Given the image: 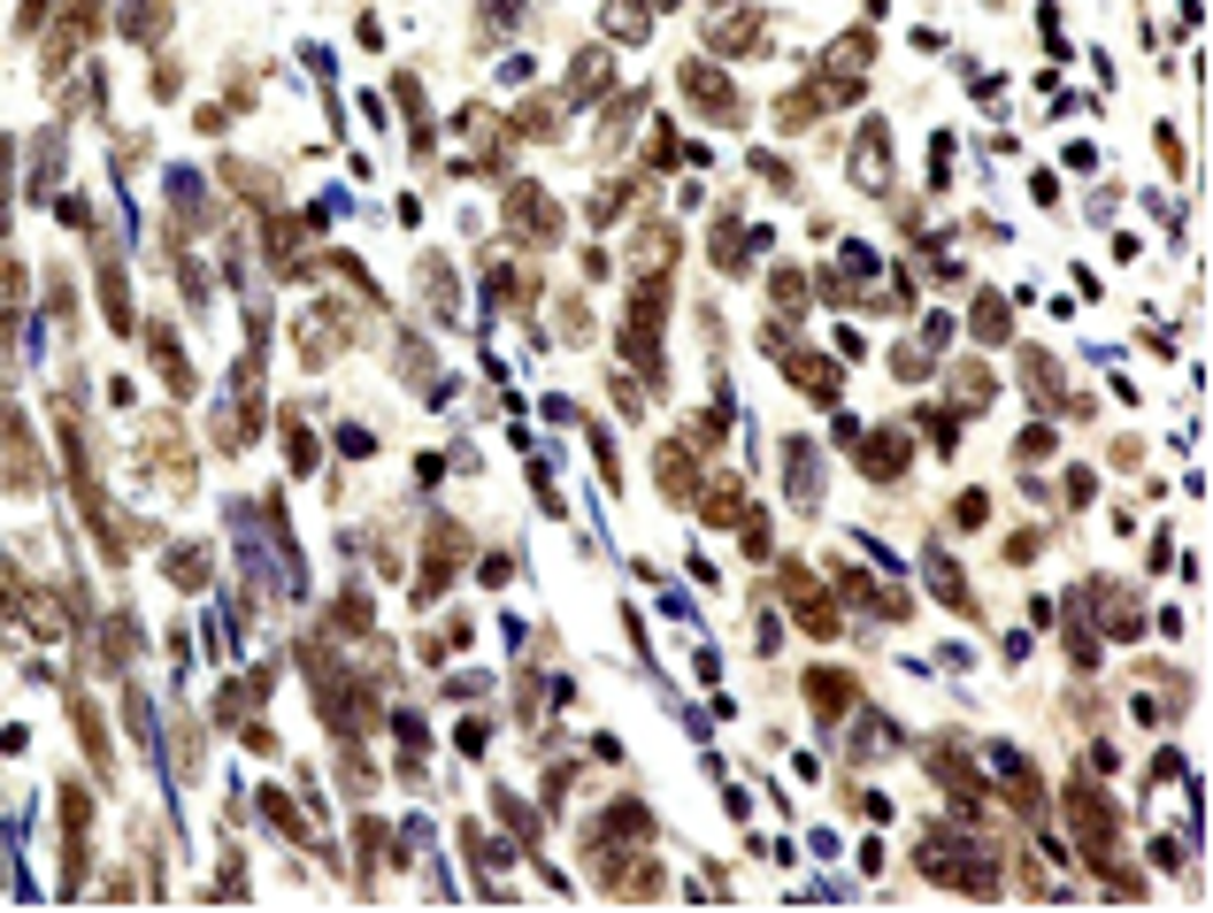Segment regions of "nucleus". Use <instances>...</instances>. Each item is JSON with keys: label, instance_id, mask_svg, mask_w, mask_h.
<instances>
[{"label": "nucleus", "instance_id": "obj_1", "mask_svg": "<svg viewBox=\"0 0 1213 913\" xmlns=\"http://www.w3.org/2000/svg\"><path fill=\"white\" fill-rule=\"evenodd\" d=\"M921 875H937L945 891H975V899H991L999 891V875H991V852L968 837V829H921Z\"/></svg>", "mask_w": 1213, "mask_h": 913}, {"label": "nucleus", "instance_id": "obj_2", "mask_svg": "<svg viewBox=\"0 0 1213 913\" xmlns=\"http://www.w3.org/2000/svg\"><path fill=\"white\" fill-rule=\"evenodd\" d=\"M1067 829H1075V845H1083V860L1106 875L1114 868V837H1121V814H1114V798H1098V783L1090 775H1075L1067 783Z\"/></svg>", "mask_w": 1213, "mask_h": 913}, {"label": "nucleus", "instance_id": "obj_3", "mask_svg": "<svg viewBox=\"0 0 1213 913\" xmlns=\"http://www.w3.org/2000/svg\"><path fill=\"white\" fill-rule=\"evenodd\" d=\"M676 93H684L707 124H722V131H738V124H746V93H738L715 62H684V70H676Z\"/></svg>", "mask_w": 1213, "mask_h": 913}, {"label": "nucleus", "instance_id": "obj_4", "mask_svg": "<svg viewBox=\"0 0 1213 913\" xmlns=\"http://www.w3.org/2000/svg\"><path fill=\"white\" fill-rule=\"evenodd\" d=\"M499 215H507V231H515L523 246H553V238H561V208H553L546 184H507Z\"/></svg>", "mask_w": 1213, "mask_h": 913}, {"label": "nucleus", "instance_id": "obj_5", "mask_svg": "<svg viewBox=\"0 0 1213 913\" xmlns=\"http://www.w3.org/2000/svg\"><path fill=\"white\" fill-rule=\"evenodd\" d=\"M468 553V538H461V522H431V545H423V576H415V607H431L446 584H454V561Z\"/></svg>", "mask_w": 1213, "mask_h": 913}, {"label": "nucleus", "instance_id": "obj_6", "mask_svg": "<svg viewBox=\"0 0 1213 913\" xmlns=\"http://www.w3.org/2000/svg\"><path fill=\"white\" fill-rule=\"evenodd\" d=\"M85 837H93V798L77 790V783H62V891H77L85 883Z\"/></svg>", "mask_w": 1213, "mask_h": 913}, {"label": "nucleus", "instance_id": "obj_7", "mask_svg": "<svg viewBox=\"0 0 1213 913\" xmlns=\"http://www.w3.org/2000/svg\"><path fill=\"white\" fill-rule=\"evenodd\" d=\"M845 446H853V460H861V476H876V484H892V476L907 468V454H914L899 431H853Z\"/></svg>", "mask_w": 1213, "mask_h": 913}, {"label": "nucleus", "instance_id": "obj_8", "mask_svg": "<svg viewBox=\"0 0 1213 913\" xmlns=\"http://www.w3.org/2000/svg\"><path fill=\"white\" fill-rule=\"evenodd\" d=\"M783 599L799 607V629H806V637H837V629H845V622H837V607L814 592V576H806V569H783Z\"/></svg>", "mask_w": 1213, "mask_h": 913}, {"label": "nucleus", "instance_id": "obj_9", "mask_svg": "<svg viewBox=\"0 0 1213 913\" xmlns=\"http://www.w3.org/2000/svg\"><path fill=\"white\" fill-rule=\"evenodd\" d=\"M853 184L892 192V139H884V124H861V147H853Z\"/></svg>", "mask_w": 1213, "mask_h": 913}, {"label": "nucleus", "instance_id": "obj_10", "mask_svg": "<svg viewBox=\"0 0 1213 913\" xmlns=\"http://www.w3.org/2000/svg\"><path fill=\"white\" fill-rule=\"evenodd\" d=\"M653 476H661V491H668V507H692L699 499V468H692V446H661V460H653Z\"/></svg>", "mask_w": 1213, "mask_h": 913}, {"label": "nucleus", "instance_id": "obj_11", "mask_svg": "<svg viewBox=\"0 0 1213 913\" xmlns=\"http://www.w3.org/2000/svg\"><path fill=\"white\" fill-rule=\"evenodd\" d=\"M0 454H8V491H39V454L23 438V415H0Z\"/></svg>", "mask_w": 1213, "mask_h": 913}, {"label": "nucleus", "instance_id": "obj_12", "mask_svg": "<svg viewBox=\"0 0 1213 913\" xmlns=\"http://www.w3.org/2000/svg\"><path fill=\"white\" fill-rule=\"evenodd\" d=\"M791 384H799L806 400H822V407H837V392H845L837 361H822V353H791Z\"/></svg>", "mask_w": 1213, "mask_h": 913}, {"label": "nucleus", "instance_id": "obj_13", "mask_svg": "<svg viewBox=\"0 0 1213 913\" xmlns=\"http://www.w3.org/2000/svg\"><path fill=\"white\" fill-rule=\"evenodd\" d=\"M806 699H814L822 722H837V714L853 707V676H845V668H806Z\"/></svg>", "mask_w": 1213, "mask_h": 913}, {"label": "nucleus", "instance_id": "obj_14", "mask_svg": "<svg viewBox=\"0 0 1213 913\" xmlns=\"http://www.w3.org/2000/svg\"><path fill=\"white\" fill-rule=\"evenodd\" d=\"M147 346H154V361H161V384H169L177 400H192V361L177 353V330H169V322H154Z\"/></svg>", "mask_w": 1213, "mask_h": 913}, {"label": "nucleus", "instance_id": "obj_15", "mask_svg": "<svg viewBox=\"0 0 1213 913\" xmlns=\"http://www.w3.org/2000/svg\"><path fill=\"white\" fill-rule=\"evenodd\" d=\"M70 714H77V737H85V753L101 775H116V753H108V722H101V707L93 699H70Z\"/></svg>", "mask_w": 1213, "mask_h": 913}, {"label": "nucleus", "instance_id": "obj_16", "mask_svg": "<svg viewBox=\"0 0 1213 913\" xmlns=\"http://www.w3.org/2000/svg\"><path fill=\"white\" fill-rule=\"evenodd\" d=\"M921 576H929V592L945 599V607H960V614H975V599H968V584H960V569L945 561V553H921Z\"/></svg>", "mask_w": 1213, "mask_h": 913}, {"label": "nucleus", "instance_id": "obj_17", "mask_svg": "<svg viewBox=\"0 0 1213 913\" xmlns=\"http://www.w3.org/2000/svg\"><path fill=\"white\" fill-rule=\"evenodd\" d=\"M968 330H975L983 346H1006V338H1014V315H1006V300H999V293H983V300H975V315H968Z\"/></svg>", "mask_w": 1213, "mask_h": 913}, {"label": "nucleus", "instance_id": "obj_18", "mask_svg": "<svg viewBox=\"0 0 1213 913\" xmlns=\"http://www.w3.org/2000/svg\"><path fill=\"white\" fill-rule=\"evenodd\" d=\"M101 300H108V322H116V330H131V285H124L116 254H101Z\"/></svg>", "mask_w": 1213, "mask_h": 913}, {"label": "nucleus", "instance_id": "obj_19", "mask_svg": "<svg viewBox=\"0 0 1213 913\" xmlns=\"http://www.w3.org/2000/svg\"><path fill=\"white\" fill-rule=\"evenodd\" d=\"M783 476H791V499H799V507H814V499H822V468H814V454H806V446H791V454H783Z\"/></svg>", "mask_w": 1213, "mask_h": 913}, {"label": "nucleus", "instance_id": "obj_20", "mask_svg": "<svg viewBox=\"0 0 1213 913\" xmlns=\"http://www.w3.org/2000/svg\"><path fill=\"white\" fill-rule=\"evenodd\" d=\"M169 208H177V223H208V184L177 169V177H169Z\"/></svg>", "mask_w": 1213, "mask_h": 913}, {"label": "nucleus", "instance_id": "obj_21", "mask_svg": "<svg viewBox=\"0 0 1213 913\" xmlns=\"http://www.w3.org/2000/svg\"><path fill=\"white\" fill-rule=\"evenodd\" d=\"M553 124H561V100H523L515 139H553Z\"/></svg>", "mask_w": 1213, "mask_h": 913}, {"label": "nucleus", "instance_id": "obj_22", "mask_svg": "<svg viewBox=\"0 0 1213 913\" xmlns=\"http://www.w3.org/2000/svg\"><path fill=\"white\" fill-rule=\"evenodd\" d=\"M169 584H177V592H200V584H208V553H200V545H177V553H169Z\"/></svg>", "mask_w": 1213, "mask_h": 913}, {"label": "nucleus", "instance_id": "obj_23", "mask_svg": "<svg viewBox=\"0 0 1213 913\" xmlns=\"http://www.w3.org/2000/svg\"><path fill=\"white\" fill-rule=\"evenodd\" d=\"M868 54H876V39H868V31H853V39H837V46H830V70L861 77V70H868Z\"/></svg>", "mask_w": 1213, "mask_h": 913}, {"label": "nucleus", "instance_id": "obj_24", "mask_svg": "<svg viewBox=\"0 0 1213 913\" xmlns=\"http://www.w3.org/2000/svg\"><path fill=\"white\" fill-rule=\"evenodd\" d=\"M746 262H753V254H738V223L722 215V223H715V269H722V277H746Z\"/></svg>", "mask_w": 1213, "mask_h": 913}, {"label": "nucleus", "instance_id": "obj_25", "mask_svg": "<svg viewBox=\"0 0 1213 913\" xmlns=\"http://www.w3.org/2000/svg\"><path fill=\"white\" fill-rule=\"evenodd\" d=\"M707 522H715V530L746 522V491H738V484H715V491H707Z\"/></svg>", "mask_w": 1213, "mask_h": 913}, {"label": "nucleus", "instance_id": "obj_26", "mask_svg": "<svg viewBox=\"0 0 1213 913\" xmlns=\"http://www.w3.org/2000/svg\"><path fill=\"white\" fill-rule=\"evenodd\" d=\"M606 31H614L622 46H637V39H645V15H637V0H606Z\"/></svg>", "mask_w": 1213, "mask_h": 913}, {"label": "nucleus", "instance_id": "obj_27", "mask_svg": "<svg viewBox=\"0 0 1213 913\" xmlns=\"http://www.w3.org/2000/svg\"><path fill=\"white\" fill-rule=\"evenodd\" d=\"M715 46H760V15L746 8V15H722L715 23Z\"/></svg>", "mask_w": 1213, "mask_h": 913}, {"label": "nucleus", "instance_id": "obj_28", "mask_svg": "<svg viewBox=\"0 0 1213 913\" xmlns=\"http://www.w3.org/2000/svg\"><path fill=\"white\" fill-rule=\"evenodd\" d=\"M606 85V54H577V77H569V100H592Z\"/></svg>", "mask_w": 1213, "mask_h": 913}, {"label": "nucleus", "instance_id": "obj_29", "mask_svg": "<svg viewBox=\"0 0 1213 913\" xmlns=\"http://www.w3.org/2000/svg\"><path fill=\"white\" fill-rule=\"evenodd\" d=\"M1022 369H1030V392H1037V400H1061V361H1045V353H1022Z\"/></svg>", "mask_w": 1213, "mask_h": 913}, {"label": "nucleus", "instance_id": "obj_30", "mask_svg": "<svg viewBox=\"0 0 1213 913\" xmlns=\"http://www.w3.org/2000/svg\"><path fill=\"white\" fill-rule=\"evenodd\" d=\"M991 400H999L991 369H960V407H991Z\"/></svg>", "mask_w": 1213, "mask_h": 913}, {"label": "nucleus", "instance_id": "obj_31", "mask_svg": "<svg viewBox=\"0 0 1213 913\" xmlns=\"http://www.w3.org/2000/svg\"><path fill=\"white\" fill-rule=\"evenodd\" d=\"M285 454H293V468H315V431L300 415H285Z\"/></svg>", "mask_w": 1213, "mask_h": 913}, {"label": "nucleus", "instance_id": "obj_32", "mask_svg": "<svg viewBox=\"0 0 1213 913\" xmlns=\"http://www.w3.org/2000/svg\"><path fill=\"white\" fill-rule=\"evenodd\" d=\"M330 629H338V637H361V629H369V599H361V592H346V599H338V622H330Z\"/></svg>", "mask_w": 1213, "mask_h": 913}, {"label": "nucleus", "instance_id": "obj_33", "mask_svg": "<svg viewBox=\"0 0 1213 913\" xmlns=\"http://www.w3.org/2000/svg\"><path fill=\"white\" fill-rule=\"evenodd\" d=\"M983 514H991V499H983V491H960V507H952V522H960V530H975Z\"/></svg>", "mask_w": 1213, "mask_h": 913}, {"label": "nucleus", "instance_id": "obj_34", "mask_svg": "<svg viewBox=\"0 0 1213 913\" xmlns=\"http://www.w3.org/2000/svg\"><path fill=\"white\" fill-rule=\"evenodd\" d=\"M753 177H768V184H776V192H791V184H799V177H791V169H783V161H776V153H753Z\"/></svg>", "mask_w": 1213, "mask_h": 913}, {"label": "nucleus", "instance_id": "obj_35", "mask_svg": "<svg viewBox=\"0 0 1213 913\" xmlns=\"http://www.w3.org/2000/svg\"><path fill=\"white\" fill-rule=\"evenodd\" d=\"M622 208H630V184H606L600 200H592V215H600V223H614V215H622Z\"/></svg>", "mask_w": 1213, "mask_h": 913}, {"label": "nucleus", "instance_id": "obj_36", "mask_svg": "<svg viewBox=\"0 0 1213 913\" xmlns=\"http://www.w3.org/2000/svg\"><path fill=\"white\" fill-rule=\"evenodd\" d=\"M929 446L952 454V446H960V423H952V415H929Z\"/></svg>", "mask_w": 1213, "mask_h": 913}, {"label": "nucleus", "instance_id": "obj_37", "mask_svg": "<svg viewBox=\"0 0 1213 913\" xmlns=\"http://www.w3.org/2000/svg\"><path fill=\"white\" fill-rule=\"evenodd\" d=\"M1014 454H1022V460H1037V454H1053V431H1045V423H1037V431H1022V446H1014Z\"/></svg>", "mask_w": 1213, "mask_h": 913}, {"label": "nucleus", "instance_id": "obj_38", "mask_svg": "<svg viewBox=\"0 0 1213 913\" xmlns=\"http://www.w3.org/2000/svg\"><path fill=\"white\" fill-rule=\"evenodd\" d=\"M892 369H899V376H907V384H914V376H921V369H929V361H921V353H914V346H899V353H892Z\"/></svg>", "mask_w": 1213, "mask_h": 913}, {"label": "nucleus", "instance_id": "obj_39", "mask_svg": "<svg viewBox=\"0 0 1213 913\" xmlns=\"http://www.w3.org/2000/svg\"><path fill=\"white\" fill-rule=\"evenodd\" d=\"M8 208L15 200H8V139H0V231H8Z\"/></svg>", "mask_w": 1213, "mask_h": 913}, {"label": "nucleus", "instance_id": "obj_40", "mask_svg": "<svg viewBox=\"0 0 1213 913\" xmlns=\"http://www.w3.org/2000/svg\"><path fill=\"white\" fill-rule=\"evenodd\" d=\"M39 15H46V0H23V8H15V23H23V31H31Z\"/></svg>", "mask_w": 1213, "mask_h": 913}, {"label": "nucleus", "instance_id": "obj_41", "mask_svg": "<svg viewBox=\"0 0 1213 913\" xmlns=\"http://www.w3.org/2000/svg\"><path fill=\"white\" fill-rule=\"evenodd\" d=\"M653 8H668V0H653Z\"/></svg>", "mask_w": 1213, "mask_h": 913}]
</instances>
